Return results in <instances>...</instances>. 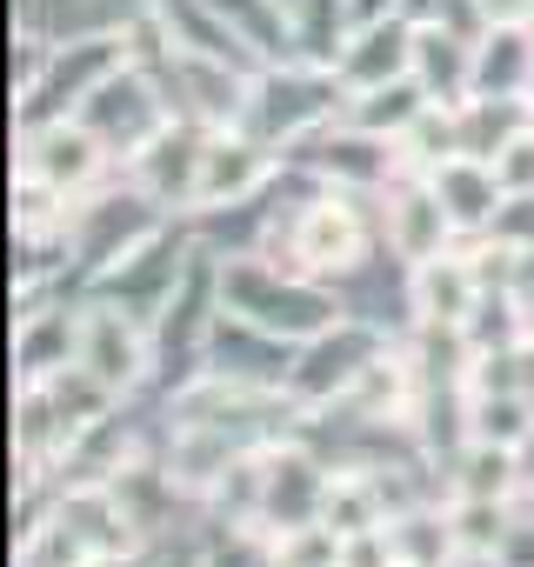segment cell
Here are the masks:
<instances>
[{
  "instance_id": "1",
  "label": "cell",
  "mask_w": 534,
  "mask_h": 567,
  "mask_svg": "<svg viewBox=\"0 0 534 567\" xmlns=\"http://www.w3.org/2000/svg\"><path fill=\"white\" fill-rule=\"evenodd\" d=\"M220 315H234V321H247L260 334L301 348V341H315L321 328L341 321V301L328 295V280L288 274L267 254H240V260L220 267Z\"/></svg>"
},
{
  "instance_id": "2",
  "label": "cell",
  "mask_w": 534,
  "mask_h": 567,
  "mask_svg": "<svg viewBox=\"0 0 534 567\" xmlns=\"http://www.w3.org/2000/svg\"><path fill=\"white\" fill-rule=\"evenodd\" d=\"M267 260L308 274V280H341L368 260V214L348 187H328L301 207H288L275 227H267Z\"/></svg>"
},
{
  "instance_id": "3",
  "label": "cell",
  "mask_w": 534,
  "mask_h": 567,
  "mask_svg": "<svg viewBox=\"0 0 534 567\" xmlns=\"http://www.w3.org/2000/svg\"><path fill=\"white\" fill-rule=\"evenodd\" d=\"M341 107H348V87H341L335 68H321V61H275V68H254L240 127L260 134L267 147H301L315 127L341 121Z\"/></svg>"
},
{
  "instance_id": "4",
  "label": "cell",
  "mask_w": 534,
  "mask_h": 567,
  "mask_svg": "<svg viewBox=\"0 0 534 567\" xmlns=\"http://www.w3.org/2000/svg\"><path fill=\"white\" fill-rule=\"evenodd\" d=\"M107 161H114V147H107L81 114L21 127V174L41 181V187H54V194H68V200L94 194L101 174H107Z\"/></svg>"
},
{
  "instance_id": "5",
  "label": "cell",
  "mask_w": 534,
  "mask_h": 567,
  "mask_svg": "<svg viewBox=\"0 0 534 567\" xmlns=\"http://www.w3.org/2000/svg\"><path fill=\"white\" fill-rule=\"evenodd\" d=\"M388 341L374 334V328H361V321H335V328H321L315 341H301L295 348V368H288V401H308V408H321V401H348L355 394V381L374 368V354H381Z\"/></svg>"
},
{
  "instance_id": "6",
  "label": "cell",
  "mask_w": 534,
  "mask_h": 567,
  "mask_svg": "<svg viewBox=\"0 0 534 567\" xmlns=\"http://www.w3.org/2000/svg\"><path fill=\"white\" fill-rule=\"evenodd\" d=\"M301 161L308 174H321L328 187H348V194H381L408 161H401V141L388 134H368L355 121H328L301 141Z\"/></svg>"
},
{
  "instance_id": "7",
  "label": "cell",
  "mask_w": 534,
  "mask_h": 567,
  "mask_svg": "<svg viewBox=\"0 0 534 567\" xmlns=\"http://www.w3.org/2000/svg\"><path fill=\"white\" fill-rule=\"evenodd\" d=\"M381 234H388V247H394V260H408V267H421V260H441L448 247H454V214L441 207V194H434V181L428 174H414V167H401L388 187H381Z\"/></svg>"
},
{
  "instance_id": "8",
  "label": "cell",
  "mask_w": 534,
  "mask_h": 567,
  "mask_svg": "<svg viewBox=\"0 0 534 567\" xmlns=\"http://www.w3.org/2000/svg\"><path fill=\"white\" fill-rule=\"evenodd\" d=\"M101 388L127 394L147 381V361H154V341H147V321L121 301H94L81 308V354H74Z\"/></svg>"
},
{
  "instance_id": "9",
  "label": "cell",
  "mask_w": 534,
  "mask_h": 567,
  "mask_svg": "<svg viewBox=\"0 0 534 567\" xmlns=\"http://www.w3.org/2000/svg\"><path fill=\"white\" fill-rule=\"evenodd\" d=\"M201 154H207V127L187 121V114H174L141 154H127V181H134V194H147L154 207H194Z\"/></svg>"
},
{
  "instance_id": "10",
  "label": "cell",
  "mask_w": 534,
  "mask_h": 567,
  "mask_svg": "<svg viewBox=\"0 0 534 567\" xmlns=\"http://www.w3.org/2000/svg\"><path fill=\"white\" fill-rule=\"evenodd\" d=\"M275 181V147L247 127H207V154H201V187L194 207H240Z\"/></svg>"
},
{
  "instance_id": "11",
  "label": "cell",
  "mask_w": 534,
  "mask_h": 567,
  "mask_svg": "<svg viewBox=\"0 0 534 567\" xmlns=\"http://www.w3.org/2000/svg\"><path fill=\"white\" fill-rule=\"evenodd\" d=\"M487 295V274L474 254H441V260H421L408 267V301H414V321L421 328H468V315L481 308Z\"/></svg>"
},
{
  "instance_id": "12",
  "label": "cell",
  "mask_w": 534,
  "mask_h": 567,
  "mask_svg": "<svg viewBox=\"0 0 534 567\" xmlns=\"http://www.w3.org/2000/svg\"><path fill=\"white\" fill-rule=\"evenodd\" d=\"M267 454V507H260V527L267 534H288V527H308L321 520V501H328V467L308 461L301 447H260Z\"/></svg>"
},
{
  "instance_id": "13",
  "label": "cell",
  "mask_w": 534,
  "mask_h": 567,
  "mask_svg": "<svg viewBox=\"0 0 534 567\" xmlns=\"http://www.w3.org/2000/svg\"><path fill=\"white\" fill-rule=\"evenodd\" d=\"M335 74H341L348 94H368V87H388V81L414 74V21L388 14L374 28H355L348 48H341V61H335Z\"/></svg>"
},
{
  "instance_id": "14",
  "label": "cell",
  "mask_w": 534,
  "mask_h": 567,
  "mask_svg": "<svg viewBox=\"0 0 534 567\" xmlns=\"http://www.w3.org/2000/svg\"><path fill=\"white\" fill-rule=\"evenodd\" d=\"M428 181H434V194H441V207L454 214V227H461V234H487V227H494V214H501V200H507V187H501L494 161H474V154L441 161Z\"/></svg>"
},
{
  "instance_id": "15",
  "label": "cell",
  "mask_w": 534,
  "mask_h": 567,
  "mask_svg": "<svg viewBox=\"0 0 534 567\" xmlns=\"http://www.w3.org/2000/svg\"><path fill=\"white\" fill-rule=\"evenodd\" d=\"M534 74V28H487L474 41V94L468 101H521Z\"/></svg>"
},
{
  "instance_id": "16",
  "label": "cell",
  "mask_w": 534,
  "mask_h": 567,
  "mask_svg": "<svg viewBox=\"0 0 534 567\" xmlns=\"http://www.w3.org/2000/svg\"><path fill=\"white\" fill-rule=\"evenodd\" d=\"M414 81L428 87V101L461 107L474 94V41L448 28H414Z\"/></svg>"
},
{
  "instance_id": "17",
  "label": "cell",
  "mask_w": 534,
  "mask_h": 567,
  "mask_svg": "<svg viewBox=\"0 0 534 567\" xmlns=\"http://www.w3.org/2000/svg\"><path fill=\"white\" fill-rule=\"evenodd\" d=\"M448 501H521V467H514V447L501 441H461V454L448 461Z\"/></svg>"
},
{
  "instance_id": "18",
  "label": "cell",
  "mask_w": 534,
  "mask_h": 567,
  "mask_svg": "<svg viewBox=\"0 0 534 567\" xmlns=\"http://www.w3.org/2000/svg\"><path fill=\"white\" fill-rule=\"evenodd\" d=\"M74 354H81V315H21V334H14L21 381H48L74 368Z\"/></svg>"
},
{
  "instance_id": "19",
  "label": "cell",
  "mask_w": 534,
  "mask_h": 567,
  "mask_svg": "<svg viewBox=\"0 0 534 567\" xmlns=\"http://www.w3.org/2000/svg\"><path fill=\"white\" fill-rule=\"evenodd\" d=\"M388 540H394L401 567H454L461 560L448 507H401V514H388Z\"/></svg>"
},
{
  "instance_id": "20",
  "label": "cell",
  "mask_w": 534,
  "mask_h": 567,
  "mask_svg": "<svg viewBox=\"0 0 534 567\" xmlns=\"http://www.w3.org/2000/svg\"><path fill=\"white\" fill-rule=\"evenodd\" d=\"M421 107H428V87H421L414 74H401V81H388V87L348 94L341 121H355V127H368V134H388V141H401V134L421 121Z\"/></svg>"
},
{
  "instance_id": "21",
  "label": "cell",
  "mask_w": 534,
  "mask_h": 567,
  "mask_svg": "<svg viewBox=\"0 0 534 567\" xmlns=\"http://www.w3.org/2000/svg\"><path fill=\"white\" fill-rule=\"evenodd\" d=\"M448 520H454L461 554H494L514 520V501H448Z\"/></svg>"
},
{
  "instance_id": "22",
  "label": "cell",
  "mask_w": 534,
  "mask_h": 567,
  "mask_svg": "<svg viewBox=\"0 0 534 567\" xmlns=\"http://www.w3.org/2000/svg\"><path fill=\"white\" fill-rule=\"evenodd\" d=\"M275 560L281 567H341V534L328 520L288 527V534H275Z\"/></svg>"
},
{
  "instance_id": "23",
  "label": "cell",
  "mask_w": 534,
  "mask_h": 567,
  "mask_svg": "<svg viewBox=\"0 0 534 567\" xmlns=\"http://www.w3.org/2000/svg\"><path fill=\"white\" fill-rule=\"evenodd\" d=\"M194 567H281V560H275V534L267 527H220V540Z\"/></svg>"
},
{
  "instance_id": "24",
  "label": "cell",
  "mask_w": 534,
  "mask_h": 567,
  "mask_svg": "<svg viewBox=\"0 0 534 567\" xmlns=\"http://www.w3.org/2000/svg\"><path fill=\"white\" fill-rule=\"evenodd\" d=\"M401 14H408L414 28H448V34H468V41L487 34L481 0H401Z\"/></svg>"
},
{
  "instance_id": "25",
  "label": "cell",
  "mask_w": 534,
  "mask_h": 567,
  "mask_svg": "<svg viewBox=\"0 0 534 567\" xmlns=\"http://www.w3.org/2000/svg\"><path fill=\"white\" fill-rule=\"evenodd\" d=\"M494 174H501V187H507V194H534V121H527L501 154H494Z\"/></svg>"
},
{
  "instance_id": "26",
  "label": "cell",
  "mask_w": 534,
  "mask_h": 567,
  "mask_svg": "<svg viewBox=\"0 0 534 567\" xmlns=\"http://www.w3.org/2000/svg\"><path fill=\"white\" fill-rule=\"evenodd\" d=\"M487 240H501V247H534V194H507L501 214H494V227H487Z\"/></svg>"
},
{
  "instance_id": "27",
  "label": "cell",
  "mask_w": 534,
  "mask_h": 567,
  "mask_svg": "<svg viewBox=\"0 0 534 567\" xmlns=\"http://www.w3.org/2000/svg\"><path fill=\"white\" fill-rule=\"evenodd\" d=\"M494 560H501V567H534V514H527L521 501H514V520H507V534H501Z\"/></svg>"
},
{
  "instance_id": "28",
  "label": "cell",
  "mask_w": 534,
  "mask_h": 567,
  "mask_svg": "<svg viewBox=\"0 0 534 567\" xmlns=\"http://www.w3.org/2000/svg\"><path fill=\"white\" fill-rule=\"evenodd\" d=\"M487 28H534V0H481Z\"/></svg>"
},
{
  "instance_id": "29",
  "label": "cell",
  "mask_w": 534,
  "mask_h": 567,
  "mask_svg": "<svg viewBox=\"0 0 534 567\" xmlns=\"http://www.w3.org/2000/svg\"><path fill=\"white\" fill-rule=\"evenodd\" d=\"M514 467H521V487H534V421H527V434L514 441Z\"/></svg>"
},
{
  "instance_id": "30",
  "label": "cell",
  "mask_w": 534,
  "mask_h": 567,
  "mask_svg": "<svg viewBox=\"0 0 534 567\" xmlns=\"http://www.w3.org/2000/svg\"><path fill=\"white\" fill-rule=\"evenodd\" d=\"M74 567H154L147 554H94V560H74Z\"/></svg>"
},
{
  "instance_id": "31",
  "label": "cell",
  "mask_w": 534,
  "mask_h": 567,
  "mask_svg": "<svg viewBox=\"0 0 534 567\" xmlns=\"http://www.w3.org/2000/svg\"><path fill=\"white\" fill-rule=\"evenodd\" d=\"M521 101H527V114H534V74H527V94H521Z\"/></svg>"
}]
</instances>
